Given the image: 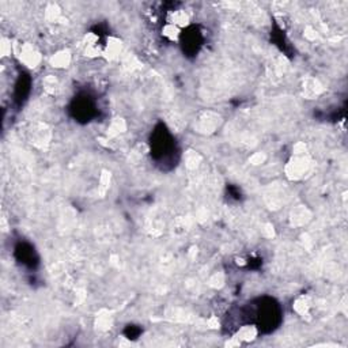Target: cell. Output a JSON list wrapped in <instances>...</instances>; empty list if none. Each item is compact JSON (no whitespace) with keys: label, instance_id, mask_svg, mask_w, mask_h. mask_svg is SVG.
I'll use <instances>...</instances> for the list:
<instances>
[{"label":"cell","instance_id":"obj_4","mask_svg":"<svg viewBox=\"0 0 348 348\" xmlns=\"http://www.w3.org/2000/svg\"><path fill=\"white\" fill-rule=\"evenodd\" d=\"M168 23H172V25L177 26L178 29H182V27H186L189 25V15L185 10L170 11Z\"/></svg>","mask_w":348,"mask_h":348},{"label":"cell","instance_id":"obj_9","mask_svg":"<svg viewBox=\"0 0 348 348\" xmlns=\"http://www.w3.org/2000/svg\"><path fill=\"white\" fill-rule=\"evenodd\" d=\"M124 128H125V124H124V121L121 120V118H117V120H114V121H113L109 131H110L112 135H116V133L123 132Z\"/></svg>","mask_w":348,"mask_h":348},{"label":"cell","instance_id":"obj_7","mask_svg":"<svg viewBox=\"0 0 348 348\" xmlns=\"http://www.w3.org/2000/svg\"><path fill=\"white\" fill-rule=\"evenodd\" d=\"M309 309H310V301L307 297H299L297 298V301L294 303V310L299 314V316H305L309 313Z\"/></svg>","mask_w":348,"mask_h":348},{"label":"cell","instance_id":"obj_6","mask_svg":"<svg viewBox=\"0 0 348 348\" xmlns=\"http://www.w3.org/2000/svg\"><path fill=\"white\" fill-rule=\"evenodd\" d=\"M162 34L166 37L169 41H177L181 36V29H178L177 26L172 25V23H166L162 29Z\"/></svg>","mask_w":348,"mask_h":348},{"label":"cell","instance_id":"obj_3","mask_svg":"<svg viewBox=\"0 0 348 348\" xmlns=\"http://www.w3.org/2000/svg\"><path fill=\"white\" fill-rule=\"evenodd\" d=\"M257 335H259V329L255 325H244L238 329L234 340H236V344L251 343L257 338Z\"/></svg>","mask_w":348,"mask_h":348},{"label":"cell","instance_id":"obj_1","mask_svg":"<svg viewBox=\"0 0 348 348\" xmlns=\"http://www.w3.org/2000/svg\"><path fill=\"white\" fill-rule=\"evenodd\" d=\"M307 168H309V164H307V159L305 157V151L303 153H295L294 159L287 166V173L291 178H299L306 173Z\"/></svg>","mask_w":348,"mask_h":348},{"label":"cell","instance_id":"obj_8","mask_svg":"<svg viewBox=\"0 0 348 348\" xmlns=\"http://www.w3.org/2000/svg\"><path fill=\"white\" fill-rule=\"evenodd\" d=\"M70 60H71V56H70V53L66 51L63 52H59V53H56L55 56L52 57V66L53 67H67L68 64H70Z\"/></svg>","mask_w":348,"mask_h":348},{"label":"cell","instance_id":"obj_5","mask_svg":"<svg viewBox=\"0 0 348 348\" xmlns=\"http://www.w3.org/2000/svg\"><path fill=\"white\" fill-rule=\"evenodd\" d=\"M121 49H123V45H121V41L117 40V38H113L110 37L106 42V45L103 46L102 55L108 57V59H116V57L121 53Z\"/></svg>","mask_w":348,"mask_h":348},{"label":"cell","instance_id":"obj_2","mask_svg":"<svg viewBox=\"0 0 348 348\" xmlns=\"http://www.w3.org/2000/svg\"><path fill=\"white\" fill-rule=\"evenodd\" d=\"M19 59L23 64H26L27 67H37V64L40 63L41 57H40V53L33 48L31 45H22L21 52H19Z\"/></svg>","mask_w":348,"mask_h":348}]
</instances>
